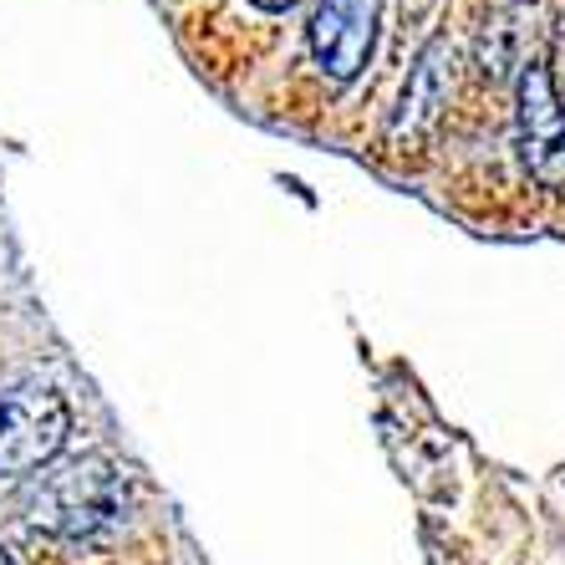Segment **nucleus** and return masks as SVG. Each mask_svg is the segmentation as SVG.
I'll return each instance as SVG.
<instances>
[{
	"label": "nucleus",
	"instance_id": "nucleus-1",
	"mask_svg": "<svg viewBox=\"0 0 565 565\" xmlns=\"http://www.w3.org/2000/svg\"><path fill=\"white\" fill-rule=\"evenodd\" d=\"M128 473L103 454L41 473L26 494V525L62 540H97L128 520Z\"/></svg>",
	"mask_w": 565,
	"mask_h": 565
},
{
	"label": "nucleus",
	"instance_id": "nucleus-2",
	"mask_svg": "<svg viewBox=\"0 0 565 565\" xmlns=\"http://www.w3.org/2000/svg\"><path fill=\"white\" fill-rule=\"evenodd\" d=\"M66 434H72V413L56 387L46 382L0 387V473L6 479L46 469L66 448Z\"/></svg>",
	"mask_w": 565,
	"mask_h": 565
},
{
	"label": "nucleus",
	"instance_id": "nucleus-3",
	"mask_svg": "<svg viewBox=\"0 0 565 565\" xmlns=\"http://www.w3.org/2000/svg\"><path fill=\"white\" fill-rule=\"evenodd\" d=\"M520 158L545 189L565 184V103L555 97L551 72L525 66L520 72Z\"/></svg>",
	"mask_w": 565,
	"mask_h": 565
},
{
	"label": "nucleus",
	"instance_id": "nucleus-4",
	"mask_svg": "<svg viewBox=\"0 0 565 565\" xmlns=\"http://www.w3.org/2000/svg\"><path fill=\"white\" fill-rule=\"evenodd\" d=\"M372 36H377V0H316L311 56L321 77L352 82L372 56Z\"/></svg>",
	"mask_w": 565,
	"mask_h": 565
},
{
	"label": "nucleus",
	"instance_id": "nucleus-5",
	"mask_svg": "<svg viewBox=\"0 0 565 565\" xmlns=\"http://www.w3.org/2000/svg\"><path fill=\"white\" fill-rule=\"evenodd\" d=\"M438 52H444V46H428V52H423L418 72H413V87L403 93V113H397V122H393L397 132L423 128V122L434 118V107L444 103L448 87H444V77H438Z\"/></svg>",
	"mask_w": 565,
	"mask_h": 565
},
{
	"label": "nucleus",
	"instance_id": "nucleus-6",
	"mask_svg": "<svg viewBox=\"0 0 565 565\" xmlns=\"http://www.w3.org/2000/svg\"><path fill=\"white\" fill-rule=\"evenodd\" d=\"M545 72H551V87H555V97L565 103V11H561V21H555V36H551V62H545Z\"/></svg>",
	"mask_w": 565,
	"mask_h": 565
},
{
	"label": "nucleus",
	"instance_id": "nucleus-7",
	"mask_svg": "<svg viewBox=\"0 0 565 565\" xmlns=\"http://www.w3.org/2000/svg\"><path fill=\"white\" fill-rule=\"evenodd\" d=\"M403 6H408V15H428L438 0H403Z\"/></svg>",
	"mask_w": 565,
	"mask_h": 565
},
{
	"label": "nucleus",
	"instance_id": "nucleus-8",
	"mask_svg": "<svg viewBox=\"0 0 565 565\" xmlns=\"http://www.w3.org/2000/svg\"><path fill=\"white\" fill-rule=\"evenodd\" d=\"M255 6H260V11H290L296 0H255Z\"/></svg>",
	"mask_w": 565,
	"mask_h": 565
},
{
	"label": "nucleus",
	"instance_id": "nucleus-9",
	"mask_svg": "<svg viewBox=\"0 0 565 565\" xmlns=\"http://www.w3.org/2000/svg\"><path fill=\"white\" fill-rule=\"evenodd\" d=\"M0 565H15V561H11V555H6V551H0Z\"/></svg>",
	"mask_w": 565,
	"mask_h": 565
}]
</instances>
